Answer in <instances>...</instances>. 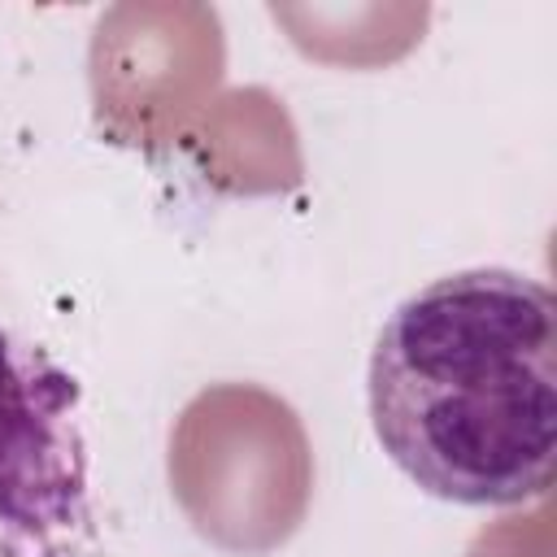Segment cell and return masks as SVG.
<instances>
[{"instance_id":"6da1fadb","label":"cell","mask_w":557,"mask_h":557,"mask_svg":"<svg viewBox=\"0 0 557 557\" xmlns=\"http://www.w3.org/2000/svg\"><path fill=\"white\" fill-rule=\"evenodd\" d=\"M370 426L387 461L453 505H522L557 470V300L479 265L405 296L370 352Z\"/></svg>"},{"instance_id":"7a4b0ae2","label":"cell","mask_w":557,"mask_h":557,"mask_svg":"<svg viewBox=\"0 0 557 557\" xmlns=\"http://www.w3.org/2000/svg\"><path fill=\"white\" fill-rule=\"evenodd\" d=\"M78 383L0 322V544L70 557L91 531Z\"/></svg>"}]
</instances>
